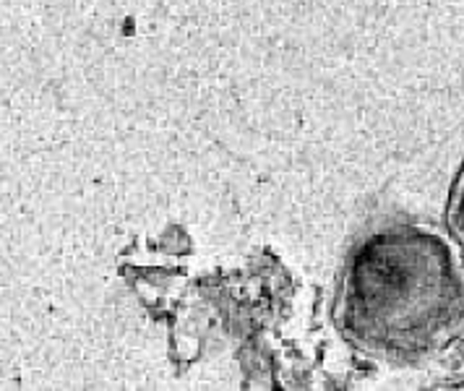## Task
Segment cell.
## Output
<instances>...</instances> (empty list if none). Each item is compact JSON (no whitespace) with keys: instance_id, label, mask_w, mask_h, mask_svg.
I'll return each instance as SVG.
<instances>
[{"instance_id":"cell-1","label":"cell","mask_w":464,"mask_h":391,"mask_svg":"<svg viewBox=\"0 0 464 391\" xmlns=\"http://www.w3.org/2000/svg\"><path fill=\"white\" fill-rule=\"evenodd\" d=\"M334 324L362 355L418 366L464 337V259L439 230L404 220L368 227L353 243Z\"/></svg>"},{"instance_id":"cell-2","label":"cell","mask_w":464,"mask_h":391,"mask_svg":"<svg viewBox=\"0 0 464 391\" xmlns=\"http://www.w3.org/2000/svg\"><path fill=\"white\" fill-rule=\"evenodd\" d=\"M446 225L451 230V235L457 238V243L464 248V162L451 183L449 191V201H446Z\"/></svg>"}]
</instances>
